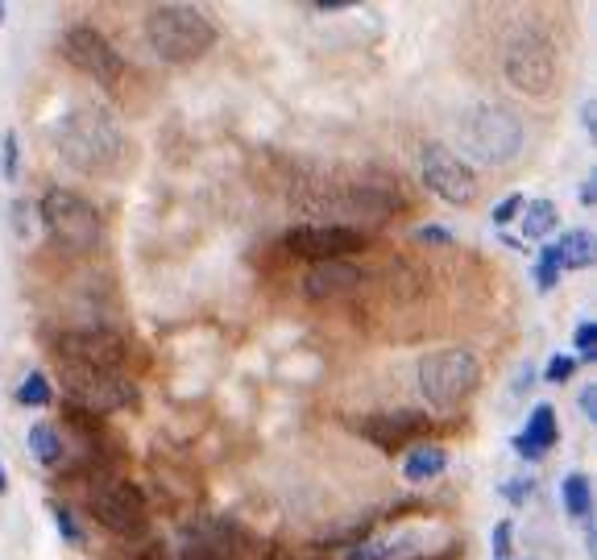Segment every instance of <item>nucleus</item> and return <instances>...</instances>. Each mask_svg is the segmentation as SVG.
<instances>
[{
	"label": "nucleus",
	"mask_w": 597,
	"mask_h": 560,
	"mask_svg": "<svg viewBox=\"0 0 597 560\" xmlns=\"http://www.w3.org/2000/svg\"><path fill=\"white\" fill-rule=\"evenodd\" d=\"M365 283V270L353 266V262H316L307 274H303V295L311 303H328V299H340Z\"/></svg>",
	"instance_id": "15"
},
{
	"label": "nucleus",
	"mask_w": 597,
	"mask_h": 560,
	"mask_svg": "<svg viewBox=\"0 0 597 560\" xmlns=\"http://www.w3.org/2000/svg\"><path fill=\"white\" fill-rule=\"evenodd\" d=\"M531 490H535V482H531V478H510V482L502 486L506 502H515V507H523V502L531 498Z\"/></svg>",
	"instance_id": "28"
},
{
	"label": "nucleus",
	"mask_w": 597,
	"mask_h": 560,
	"mask_svg": "<svg viewBox=\"0 0 597 560\" xmlns=\"http://www.w3.org/2000/svg\"><path fill=\"white\" fill-rule=\"evenodd\" d=\"M477 386H481V361L473 349L448 345L419 361V390L436 411L461 407L465 399L477 395Z\"/></svg>",
	"instance_id": "5"
},
{
	"label": "nucleus",
	"mask_w": 597,
	"mask_h": 560,
	"mask_svg": "<svg viewBox=\"0 0 597 560\" xmlns=\"http://www.w3.org/2000/svg\"><path fill=\"white\" fill-rule=\"evenodd\" d=\"M0 21H5V5H0Z\"/></svg>",
	"instance_id": "38"
},
{
	"label": "nucleus",
	"mask_w": 597,
	"mask_h": 560,
	"mask_svg": "<svg viewBox=\"0 0 597 560\" xmlns=\"http://www.w3.org/2000/svg\"><path fill=\"white\" fill-rule=\"evenodd\" d=\"M506 83L523 96H548L556 88V75H560V59H556V42L539 30H523L515 42L506 46V59H502Z\"/></svg>",
	"instance_id": "7"
},
{
	"label": "nucleus",
	"mask_w": 597,
	"mask_h": 560,
	"mask_svg": "<svg viewBox=\"0 0 597 560\" xmlns=\"http://www.w3.org/2000/svg\"><path fill=\"white\" fill-rule=\"evenodd\" d=\"M316 13H345V9H353L349 0H316V5H311Z\"/></svg>",
	"instance_id": "33"
},
{
	"label": "nucleus",
	"mask_w": 597,
	"mask_h": 560,
	"mask_svg": "<svg viewBox=\"0 0 597 560\" xmlns=\"http://www.w3.org/2000/svg\"><path fill=\"white\" fill-rule=\"evenodd\" d=\"M253 536L229 515H195L179 531V560H245Z\"/></svg>",
	"instance_id": "9"
},
{
	"label": "nucleus",
	"mask_w": 597,
	"mask_h": 560,
	"mask_svg": "<svg viewBox=\"0 0 597 560\" xmlns=\"http://www.w3.org/2000/svg\"><path fill=\"white\" fill-rule=\"evenodd\" d=\"M519 208H523V195H506V200L494 208V224H510L519 216Z\"/></svg>",
	"instance_id": "31"
},
{
	"label": "nucleus",
	"mask_w": 597,
	"mask_h": 560,
	"mask_svg": "<svg viewBox=\"0 0 597 560\" xmlns=\"http://www.w3.org/2000/svg\"><path fill=\"white\" fill-rule=\"evenodd\" d=\"M88 507H92L96 523L121 540H141L150 531L146 494L125 478H96V486L88 490Z\"/></svg>",
	"instance_id": "8"
},
{
	"label": "nucleus",
	"mask_w": 597,
	"mask_h": 560,
	"mask_svg": "<svg viewBox=\"0 0 597 560\" xmlns=\"http://www.w3.org/2000/svg\"><path fill=\"white\" fill-rule=\"evenodd\" d=\"M444 469H448V453H444V448L423 444V448H411V457H407V465H403V478L419 486V482L440 478Z\"/></svg>",
	"instance_id": "18"
},
{
	"label": "nucleus",
	"mask_w": 597,
	"mask_h": 560,
	"mask_svg": "<svg viewBox=\"0 0 597 560\" xmlns=\"http://www.w3.org/2000/svg\"><path fill=\"white\" fill-rule=\"evenodd\" d=\"M581 411H585V419H593V415H597V390H593V386H585V390H581Z\"/></svg>",
	"instance_id": "34"
},
{
	"label": "nucleus",
	"mask_w": 597,
	"mask_h": 560,
	"mask_svg": "<svg viewBox=\"0 0 597 560\" xmlns=\"http://www.w3.org/2000/svg\"><path fill=\"white\" fill-rule=\"evenodd\" d=\"M282 245L299 258H316V262H345L349 254L369 245V237L353 224H295L282 237Z\"/></svg>",
	"instance_id": "13"
},
{
	"label": "nucleus",
	"mask_w": 597,
	"mask_h": 560,
	"mask_svg": "<svg viewBox=\"0 0 597 560\" xmlns=\"http://www.w3.org/2000/svg\"><path fill=\"white\" fill-rule=\"evenodd\" d=\"M0 490H5V465H0Z\"/></svg>",
	"instance_id": "37"
},
{
	"label": "nucleus",
	"mask_w": 597,
	"mask_h": 560,
	"mask_svg": "<svg viewBox=\"0 0 597 560\" xmlns=\"http://www.w3.org/2000/svg\"><path fill=\"white\" fill-rule=\"evenodd\" d=\"M59 382H63V395L71 399V407L83 411V415H96V419L112 415V411H125L137 399L129 374L71 366V361H59Z\"/></svg>",
	"instance_id": "6"
},
{
	"label": "nucleus",
	"mask_w": 597,
	"mask_h": 560,
	"mask_svg": "<svg viewBox=\"0 0 597 560\" xmlns=\"http://www.w3.org/2000/svg\"><path fill=\"white\" fill-rule=\"evenodd\" d=\"M54 146H59V158L71 166V171L88 175V179L117 175L129 158V142H125L117 117H112L108 108H96V104H75L59 121Z\"/></svg>",
	"instance_id": "1"
},
{
	"label": "nucleus",
	"mask_w": 597,
	"mask_h": 560,
	"mask_svg": "<svg viewBox=\"0 0 597 560\" xmlns=\"http://www.w3.org/2000/svg\"><path fill=\"white\" fill-rule=\"evenodd\" d=\"M5 175L17 179V133L5 137Z\"/></svg>",
	"instance_id": "32"
},
{
	"label": "nucleus",
	"mask_w": 597,
	"mask_h": 560,
	"mask_svg": "<svg viewBox=\"0 0 597 560\" xmlns=\"http://www.w3.org/2000/svg\"><path fill=\"white\" fill-rule=\"evenodd\" d=\"M59 361L108 370V374H125L129 341L121 332H108V328H75V332L59 336Z\"/></svg>",
	"instance_id": "11"
},
{
	"label": "nucleus",
	"mask_w": 597,
	"mask_h": 560,
	"mask_svg": "<svg viewBox=\"0 0 597 560\" xmlns=\"http://www.w3.org/2000/svg\"><path fill=\"white\" fill-rule=\"evenodd\" d=\"M573 345H577V357H581V361H593V353H597V324H593V320H585V324L577 328Z\"/></svg>",
	"instance_id": "27"
},
{
	"label": "nucleus",
	"mask_w": 597,
	"mask_h": 560,
	"mask_svg": "<svg viewBox=\"0 0 597 560\" xmlns=\"http://www.w3.org/2000/svg\"><path fill=\"white\" fill-rule=\"evenodd\" d=\"M63 59L88 79L104 83V88H117L121 75H125V59L112 50V42L96 30V25H71L63 34Z\"/></svg>",
	"instance_id": "10"
},
{
	"label": "nucleus",
	"mask_w": 597,
	"mask_h": 560,
	"mask_svg": "<svg viewBox=\"0 0 597 560\" xmlns=\"http://www.w3.org/2000/svg\"><path fill=\"white\" fill-rule=\"evenodd\" d=\"M349 428L357 436H365L369 444H378L382 453H394V448H407L415 444L419 436L432 432V419L423 411H369V415H357L349 419Z\"/></svg>",
	"instance_id": "14"
},
{
	"label": "nucleus",
	"mask_w": 597,
	"mask_h": 560,
	"mask_svg": "<svg viewBox=\"0 0 597 560\" xmlns=\"http://www.w3.org/2000/svg\"><path fill=\"white\" fill-rule=\"evenodd\" d=\"M415 241L419 245H452V233L440 229V224H423V229L415 233Z\"/></svg>",
	"instance_id": "30"
},
{
	"label": "nucleus",
	"mask_w": 597,
	"mask_h": 560,
	"mask_svg": "<svg viewBox=\"0 0 597 560\" xmlns=\"http://www.w3.org/2000/svg\"><path fill=\"white\" fill-rule=\"evenodd\" d=\"M216 38H220L216 21L195 5H158L146 17V42L170 67L204 59V54L216 46Z\"/></svg>",
	"instance_id": "2"
},
{
	"label": "nucleus",
	"mask_w": 597,
	"mask_h": 560,
	"mask_svg": "<svg viewBox=\"0 0 597 560\" xmlns=\"http://www.w3.org/2000/svg\"><path fill=\"white\" fill-rule=\"evenodd\" d=\"M581 204H593V179H585V187H581Z\"/></svg>",
	"instance_id": "36"
},
{
	"label": "nucleus",
	"mask_w": 597,
	"mask_h": 560,
	"mask_svg": "<svg viewBox=\"0 0 597 560\" xmlns=\"http://www.w3.org/2000/svg\"><path fill=\"white\" fill-rule=\"evenodd\" d=\"M411 540H349L345 560H394Z\"/></svg>",
	"instance_id": "21"
},
{
	"label": "nucleus",
	"mask_w": 597,
	"mask_h": 560,
	"mask_svg": "<svg viewBox=\"0 0 597 560\" xmlns=\"http://www.w3.org/2000/svg\"><path fill=\"white\" fill-rule=\"evenodd\" d=\"M411 560H461V548H457V544H448L444 552H432V556H411Z\"/></svg>",
	"instance_id": "35"
},
{
	"label": "nucleus",
	"mask_w": 597,
	"mask_h": 560,
	"mask_svg": "<svg viewBox=\"0 0 597 560\" xmlns=\"http://www.w3.org/2000/svg\"><path fill=\"white\" fill-rule=\"evenodd\" d=\"M556 436H560L556 407H552V403H539V407L531 411V419H527V428L515 436V453L527 457V461H539V457H544L548 448L556 444Z\"/></svg>",
	"instance_id": "16"
},
{
	"label": "nucleus",
	"mask_w": 597,
	"mask_h": 560,
	"mask_svg": "<svg viewBox=\"0 0 597 560\" xmlns=\"http://www.w3.org/2000/svg\"><path fill=\"white\" fill-rule=\"evenodd\" d=\"M17 399L25 407H50V382H46V374H30V378H25L17 386Z\"/></svg>",
	"instance_id": "23"
},
{
	"label": "nucleus",
	"mask_w": 597,
	"mask_h": 560,
	"mask_svg": "<svg viewBox=\"0 0 597 560\" xmlns=\"http://www.w3.org/2000/svg\"><path fill=\"white\" fill-rule=\"evenodd\" d=\"M46 233L54 237V245L71 249V254H96L100 241H104V220L100 208L79 195L71 187H50L42 195V208H38Z\"/></svg>",
	"instance_id": "4"
},
{
	"label": "nucleus",
	"mask_w": 597,
	"mask_h": 560,
	"mask_svg": "<svg viewBox=\"0 0 597 560\" xmlns=\"http://www.w3.org/2000/svg\"><path fill=\"white\" fill-rule=\"evenodd\" d=\"M552 254H556L560 270H585V266H593V237L585 229H573L560 241H552Z\"/></svg>",
	"instance_id": "17"
},
{
	"label": "nucleus",
	"mask_w": 597,
	"mask_h": 560,
	"mask_svg": "<svg viewBox=\"0 0 597 560\" xmlns=\"http://www.w3.org/2000/svg\"><path fill=\"white\" fill-rule=\"evenodd\" d=\"M423 183H428V191L440 195V200L452 204V208H469L477 200V191H481L473 166L461 154H452L448 146L423 150Z\"/></svg>",
	"instance_id": "12"
},
{
	"label": "nucleus",
	"mask_w": 597,
	"mask_h": 560,
	"mask_svg": "<svg viewBox=\"0 0 597 560\" xmlns=\"http://www.w3.org/2000/svg\"><path fill=\"white\" fill-rule=\"evenodd\" d=\"M556 224H560V216H556V204H552V200H531L527 212H523V237H527V241H539V237L556 233Z\"/></svg>",
	"instance_id": "20"
},
{
	"label": "nucleus",
	"mask_w": 597,
	"mask_h": 560,
	"mask_svg": "<svg viewBox=\"0 0 597 560\" xmlns=\"http://www.w3.org/2000/svg\"><path fill=\"white\" fill-rule=\"evenodd\" d=\"M50 515H54V527H59V536L67 544H83V527L75 523L71 507H63V502H50Z\"/></svg>",
	"instance_id": "24"
},
{
	"label": "nucleus",
	"mask_w": 597,
	"mask_h": 560,
	"mask_svg": "<svg viewBox=\"0 0 597 560\" xmlns=\"http://www.w3.org/2000/svg\"><path fill=\"white\" fill-rule=\"evenodd\" d=\"M510 531H515V527H510V519H502L498 527H494V560H506L510 552H515V548H510Z\"/></svg>",
	"instance_id": "29"
},
{
	"label": "nucleus",
	"mask_w": 597,
	"mask_h": 560,
	"mask_svg": "<svg viewBox=\"0 0 597 560\" xmlns=\"http://www.w3.org/2000/svg\"><path fill=\"white\" fill-rule=\"evenodd\" d=\"M573 370H577V357H568V353H556L552 361H548V366H544V382H568V378H573Z\"/></svg>",
	"instance_id": "26"
},
{
	"label": "nucleus",
	"mask_w": 597,
	"mask_h": 560,
	"mask_svg": "<svg viewBox=\"0 0 597 560\" xmlns=\"http://www.w3.org/2000/svg\"><path fill=\"white\" fill-rule=\"evenodd\" d=\"M30 453L42 461V465H63L67 461V440L54 424H34L30 428Z\"/></svg>",
	"instance_id": "19"
},
{
	"label": "nucleus",
	"mask_w": 597,
	"mask_h": 560,
	"mask_svg": "<svg viewBox=\"0 0 597 560\" xmlns=\"http://www.w3.org/2000/svg\"><path fill=\"white\" fill-rule=\"evenodd\" d=\"M461 146L481 166H506L523 150V121L506 104H473L461 117Z\"/></svg>",
	"instance_id": "3"
},
{
	"label": "nucleus",
	"mask_w": 597,
	"mask_h": 560,
	"mask_svg": "<svg viewBox=\"0 0 597 560\" xmlns=\"http://www.w3.org/2000/svg\"><path fill=\"white\" fill-rule=\"evenodd\" d=\"M535 283H539V291H552V287L560 283V266H556V254H552V245H544V249H539Z\"/></svg>",
	"instance_id": "25"
},
{
	"label": "nucleus",
	"mask_w": 597,
	"mask_h": 560,
	"mask_svg": "<svg viewBox=\"0 0 597 560\" xmlns=\"http://www.w3.org/2000/svg\"><path fill=\"white\" fill-rule=\"evenodd\" d=\"M560 490H564V507H568V515H573V519H585L589 507H593V490H589V478H585V473H568Z\"/></svg>",
	"instance_id": "22"
}]
</instances>
